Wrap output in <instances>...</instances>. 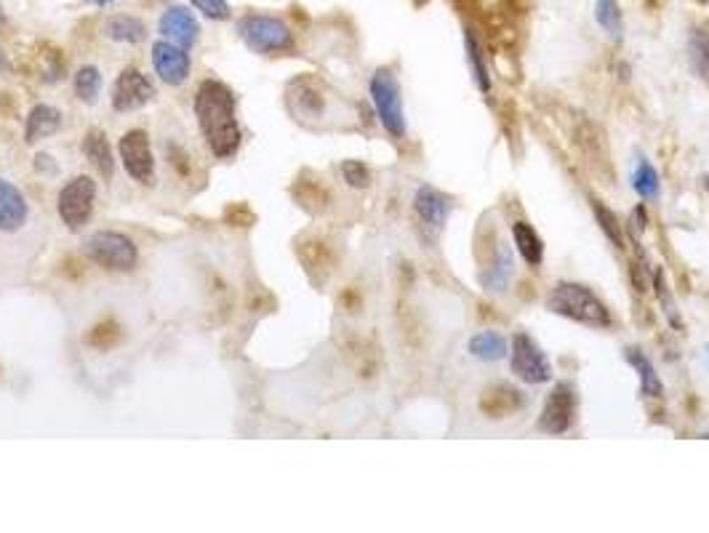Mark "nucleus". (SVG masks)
Masks as SVG:
<instances>
[{
  "instance_id": "obj_1",
  "label": "nucleus",
  "mask_w": 709,
  "mask_h": 533,
  "mask_svg": "<svg viewBox=\"0 0 709 533\" xmlns=\"http://www.w3.org/2000/svg\"><path fill=\"white\" fill-rule=\"evenodd\" d=\"M195 115L211 152L216 158H230L240 144L232 88L224 86L222 80H203L195 94Z\"/></svg>"
},
{
  "instance_id": "obj_2",
  "label": "nucleus",
  "mask_w": 709,
  "mask_h": 533,
  "mask_svg": "<svg viewBox=\"0 0 709 533\" xmlns=\"http://www.w3.org/2000/svg\"><path fill=\"white\" fill-rule=\"evenodd\" d=\"M547 310L587 328H611L614 318L606 302L582 283H558L547 296Z\"/></svg>"
},
{
  "instance_id": "obj_3",
  "label": "nucleus",
  "mask_w": 709,
  "mask_h": 533,
  "mask_svg": "<svg viewBox=\"0 0 709 533\" xmlns=\"http://www.w3.org/2000/svg\"><path fill=\"white\" fill-rule=\"evenodd\" d=\"M368 91H371V102H374L376 115L382 120L384 131L395 136V139H403L406 136V110H403L398 75L390 67H379L371 75Z\"/></svg>"
},
{
  "instance_id": "obj_4",
  "label": "nucleus",
  "mask_w": 709,
  "mask_h": 533,
  "mask_svg": "<svg viewBox=\"0 0 709 533\" xmlns=\"http://www.w3.org/2000/svg\"><path fill=\"white\" fill-rule=\"evenodd\" d=\"M240 38L246 40L248 48L259 54H280L294 48V32L283 19L264 14H246L238 22Z\"/></svg>"
},
{
  "instance_id": "obj_5",
  "label": "nucleus",
  "mask_w": 709,
  "mask_h": 533,
  "mask_svg": "<svg viewBox=\"0 0 709 533\" xmlns=\"http://www.w3.org/2000/svg\"><path fill=\"white\" fill-rule=\"evenodd\" d=\"M510 366L512 374L526 384H547L552 379L550 358L544 355V350L539 347L534 336L523 334V331L512 336Z\"/></svg>"
},
{
  "instance_id": "obj_6",
  "label": "nucleus",
  "mask_w": 709,
  "mask_h": 533,
  "mask_svg": "<svg viewBox=\"0 0 709 533\" xmlns=\"http://www.w3.org/2000/svg\"><path fill=\"white\" fill-rule=\"evenodd\" d=\"M88 256L91 262H96L104 270H115V272H126L134 270L136 262H139V251H136V243L123 232H96L94 238L88 240Z\"/></svg>"
},
{
  "instance_id": "obj_7",
  "label": "nucleus",
  "mask_w": 709,
  "mask_h": 533,
  "mask_svg": "<svg viewBox=\"0 0 709 533\" xmlns=\"http://www.w3.org/2000/svg\"><path fill=\"white\" fill-rule=\"evenodd\" d=\"M576 408H579V395L571 382H560L552 387L550 398L544 403L536 430L542 435H566L576 422Z\"/></svg>"
},
{
  "instance_id": "obj_8",
  "label": "nucleus",
  "mask_w": 709,
  "mask_h": 533,
  "mask_svg": "<svg viewBox=\"0 0 709 533\" xmlns=\"http://www.w3.org/2000/svg\"><path fill=\"white\" fill-rule=\"evenodd\" d=\"M96 200V182L91 176H75L72 182H67L59 192V203L56 211L62 216V222L70 230H80L83 224L94 214Z\"/></svg>"
},
{
  "instance_id": "obj_9",
  "label": "nucleus",
  "mask_w": 709,
  "mask_h": 533,
  "mask_svg": "<svg viewBox=\"0 0 709 533\" xmlns=\"http://www.w3.org/2000/svg\"><path fill=\"white\" fill-rule=\"evenodd\" d=\"M118 152L120 160H123V168H126V174L131 179H136L139 184H152V179H155V158H152L150 136L134 128V131L120 136Z\"/></svg>"
},
{
  "instance_id": "obj_10",
  "label": "nucleus",
  "mask_w": 709,
  "mask_h": 533,
  "mask_svg": "<svg viewBox=\"0 0 709 533\" xmlns=\"http://www.w3.org/2000/svg\"><path fill=\"white\" fill-rule=\"evenodd\" d=\"M454 211V200L446 192L435 190L430 184H422L414 195V214L416 222L427 235H438L446 227L448 216Z\"/></svg>"
},
{
  "instance_id": "obj_11",
  "label": "nucleus",
  "mask_w": 709,
  "mask_h": 533,
  "mask_svg": "<svg viewBox=\"0 0 709 533\" xmlns=\"http://www.w3.org/2000/svg\"><path fill=\"white\" fill-rule=\"evenodd\" d=\"M155 99V86H152L147 75H142L134 67H126L115 80L112 88V107L115 112H134L142 110L144 104Z\"/></svg>"
},
{
  "instance_id": "obj_12",
  "label": "nucleus",
  "mask_w": 709,
  "mask_h": 533,
  "mask_svg": "<svg viewBox=\"0 0 709 533\" xmlns=\"http://www.w3.org/2000/svg\"><path fill=\"white\" fill-rule=\"evenodd\" d=\"M152 67L168 86H182L190 75V54L171 40H158L152 46Z\"/></svg>"
},
{
  "instance_id": "obj_13",
  "label": "nucleus",
  "mask_w": 709,
  "mask_h": 533,
  "mask_svg": "<svg viewBox=\"0 0 709 533\" xmlns=\"http://www.w3.org/2000/svg\"><path fill=\"white\" fill-rule=\"evenodd\" d=\"M160 35L171 40V43H176V46L190 48L195 46V40H198L200 24L198 19L192 16V11H187V8L182 6H171L160 16Z\"/></svg>"
},
{
  "instance_id": "obj_14",
  "label": "nucleus",
  "mask_w": 709,
  "mask_h": 533,
  "mask_svg": "<svg viewBox=\"0 0 709 533\" xmlns=\"http://www.w3.org/2000/svg\"><path fill=\"white\" fill-rule=\"evenodd\" d=\"M288 102H291V110L299 118H320L323 110H326V96H323V88L320 83H315L312 78H296L291 80L288 86Z\"/></svg>"
},
{
  "instance_id": "obj_15",
  "label": "nucleus",
  "mask_w": 709,
  "mask_h": 533,
  "mask_svg": "<svg viewBox=\"0 0 709 533\" xmlns=\"http://www.w3.org/2000/svg\"><path fill=\"white\" fill-rule=\"evenodd\" d=\"M512 275H515V262H512L510 248L499 243L491 262L478 272V283L486 294H504L510 288Z\"/></svg>"
},
{
  "instance_id": "obj_16",
  "label": "nucleus",
  "mask_w": 709,
  "mask_h": 533,
  "mask_svg": "<svg viewBox=\"0 0 709 533\" xmlns=\"http://www.w3.org/2000/svg\"><path fill=\"white\" fill-rule=\"evenodd\" d=\"M523 406H526L523 392L510 387V384H491L480 395V411L488 419H507V416H512Z\"/></svg>"
},
{
  "instance_id": "obj_17",
  "label": "nucleus",
  "mask_w": 709,
  "mask_h": 533,
  "mask_svg": "<svg viewBox=\"0 0 709 533\" xmlns=\"http://www.w3.org/2000/svg\"><path fill=\"white\" fill-rule=\"evenodd\" d=\"M27 214H30V208H27V200L19 192V187L0 179V232H16L19 227H24Z\"/></svg>"
},
{
  "instance_id": "obj_18",
  "label": "nucleus",
  "mask_w": 709,
  "mask_h": 533,
  "mask_svg": "<svg viewBox=\"0 0 709 533\" xmlns=\"http://www.w3.org/2000/svg\"><path fill=\"white\" fill-rule=\"evenodd\" d=\"M624 360L638 371L640 395H643V398H662L664 384L662 379H659V374H656L654 363H651V358H648L646 352L638 350V347H627V350H624Z\"/></svg>"
},
{
  "instance_id": "obj_19",
  "label": "nucleus",
  "mask_w": 709,
  "mask_h": 533,
  "mask_svg": "<svg viewBox=\"0 0 709 533\" xmlns=\"http://www.w3.org/2000/svg\"><path fill=\"white\" fill-rule=\"evenodd\" d=\"M512 240H515L520 259H523L531 270H539L544 262V240L539 238V232H536L531 224L520 219V222L512 224Z\"/></svg>"
},
{
  "instance_id": "obj_20",
  "label": "nucleus",
  "mask_w": 709,
  "mask_h": 533,
  "mask_svg": "<svg viewBox=\"0 0 709 533\" xmlns=\"http://www.w3.org/2000/svg\"><path fill=\"white\" fill-rule=\"evenodd\" d=\"M62 128V112L54 110L51 104H38L32 107V112L27 115V128H24V142L35 144L38 139L56 134Z\"/></svg>"
},
{
  "instance_id": "obj_21",
  "label": "nucleus",
  "mask_w": 709,
  "mask_h": 533,
  "mask_svg": "<svg viewBox=\"0 0 709 533\" xmlns=\"http://www.w3.org/2000/svg\"><path fill=\"white\" fill-rule=\"evenodd\" d=\"M472 358L483 360V363H496L510 355V344L499 331H480L467 342Z\"/></svg>"
},
{
  "instance_id": "obj_22",
  "label": "nucleus",
  "mask_w": 709,
  "mask_h": 533,
  "mask_svg": "<svg viewBox=\"0 0 709 533\" xmlns=\"http://www.w3.org/2000/svg\"><path fill=\"white\" fill-rule=\"evenodd\" d=\"M464 51H467V62H470V72L475 86L483 91V94H491V70H488L486 56H483V46H480V38L475 35V30H464Z\"/></svg>"
},
{
  "instance_id": "obj_23",
  "label": "nucleus",
  "mask_w": 709,
  "mask_h": 533,
  "mask_svg": "<svg viewBox=\"0 0 709 533\" xmlns=\"http://www.w3.org/2000/svg\"><path fill=\"white\" fill-rule=\"evenodd\" d=\"M83 155L91 160V166L104 176V179H112V171H115V160H112V150L107 144V136L104 131H88L86 139H83Z\"/></svg>"
},
{
  "instance_id": "obj_24",
  "label": "nucleus",
  "mask_w": 709,
  "mask_h": 533,
  "mask_svg": "<svg viewBox=\"0 0 709 533\" xmlns=\"http://www.w3.org/2000/svg\"><path fill=\"white\" fill-rule=\"evenodd\" d=\"M632 190L638 192L640 200H656L662 195V179L654 163L648 158H638L635 168H632Z\"/></svg>"
},
{
  "instance_id": "obj_25",
  "label": "nucleus",
  "mask_w": 709,
  "mask_h": 533,
  "mask_svg": "<svg viewBox=\"0 0 709 533\" xmlns=\"http://www.w3.org/2000/svg\"><path fill=\"white\" fill-rule=\"evenodd\" d=\"M688 64L696 78L709 86V32L702 27H694L688 35Z\"/></svg>"
},
{
  "instance_id": "obj_26",
  "label": "nucleus",
  "mask_w": 709,
  "mask_h": 533,
  "mask_svg": "<svg viewBox=\"0 0 709 533\" xmlns=\"http://www.w3.org/2000/svg\"><path fill=\"white\" fill-rule=\"evenodd\" d=\"M120 342H123V326L115 318H102L96 326L88 328L86 344L91 350L107 352L112 347H118Z\"/></svg>"
},
{
  "instance_id": "obj_27",
  "label": "nucleus",
  "mask_w": 709,
  "mask_h": 533,
  "mask_svg": "<svg viewBox=\"0 0 709 533\" xmlns=\"http://www.w3.org/2000/svg\"><path fill=\"white\" fill-rule=\"evenodd\" d=\"M104 32H107L112 40H120V43H139V40H144V35H147V27H144L142 19H136V16L118 14L107 22Z\"/></svg>"
},
{
  "instance_id": "obj_28",
  "label": "nucleus",
  "mask_w": 709,
  "mask_h": 533,
  "mask_svg": "<svg viewBox=\"0 0 709 533\" xmlns=\"http://www.w3.org/2000/svg\"><path fill=\"white\" fill-rule=\"evenodd\" d=\"M595 19H598L600 30L606 32L608 38L622 40L624 22L619 0H595Z\"/></svg>"
},
{
  "instance_id": "obj_29",
  "label": "nucleus",
  "mask_w": 709,
  "mask_h": 533,
  "mask_svg": "<svg viewBox=\"0 0 709 533\" xmlns=\"http://www.w3.org/2000/svg\"><path fill=\"white\" fill-rule=\"evenodd\" d=\"M592 211H595V219H598L603 235H606V238L611 240V243H614L619 251H624V246H627V238H624V224L619 222V216H616L608 206H603L600 200H592Z\"/></svg>"
},
{
  "instance_id": "obj_30",
  "label": "nucleus",
  "mask_w": 709,
  "mask_h": 533,
  "mask_svg": "<svg viewBox=\"0 0 709 533\" xmlns=\"http://www.w3.org/2000/svg\"><path fill=\"white\" fill-rule=\"evenodd\" d=\"M651 286H654L656 296H659V302H662L664 318H667V323H670V326L675 328V331H683V318H680L678 304H675V299H672L670 286L664 283V272L662 270H654V280H651Z\"/></svg>"
},
{
  "instance_id": "obj_31",
  "label": "nucleus",
  "mask_w": 709,
  "mask_h": 533,
  "mask_svg": "<svg viewBox=\"0 0 709 533\" xmlns=\"http://www.w3.org/2000/svg\"><path fill=\"white\" fill-rule=\"evenodd\" d=\"M99 91H102V75H99V70L96 67L78 70V75H75V96H78L80 102L94 104Z\"/></svg>"
},
{
  "instance_id": "obj_32",
  "label": "nucleus",
  "mask_w": 709,
  "mask_h": 533,
  "mask_svg": "<svg viewBox=\"0 0 709 533\" xmlns=\"http://www.w3.org/2000/svg\"><path fill=\"white\" fill-rule=\"evenodd\" d=\"M294 198L299 200V203H302L304 208H310V211H320V208H326L328 195L323 190H320L318 184L296 182L294 184Z\"/></svg>"
},
{
  "instance_id": "obj_33",
  "label": "nucleus",
  "mask_w": 709,
  "mask_h": 533,
  "mask_svg": "<svg viewBox=\"0 0 709 533\" xmlns=\"http://www.w3.org/2000/svg\"><path fill=\"white\" fill-rule=\"evenodd\" d=\"M342 176L344 182L355 187V190H366L368 184H371V171H368L366 163H360V160H344Z\"/></svg>"
},
{
  "instance_id": "obj_34",
  "label": "nucleus",
  "mask_w": 709,
  "mask_h": 533,
  "mask_svg": "<svg viewBox=\"0 0 709 533\" xmlns=\"http://www.w3.org/2000/svg\"><path fill=\"white\" fill-rule=\"evenodd\" d=\"M190 3L208 19H216V22L230 19V3L227 0H190Z\"/></svg>"
},
{
  "instance_id": "obj_35",
  "label": "nucleus",
  "mask_w": 709,
  "mask_h": 533,
  "mask_svg": "<svg viewBox=\"0 0 709 533\" xmlns=\"http://www.w3.org/2000/svg\"><path fill=\"white\" fill-rule=\"evenodd\" d=\"M224 219H227L230 224H235V227H251V224L256 222L254 211H251L246 203H232V206H227Z\"/></svg>"
},
{
  "instance_id": "obj_36",
  "label": "nucleus",
  "mask_w": 709,
  "mask_h": 533,
  "mask_svg": "<svg viewBox=\"0 0 709 533\" xmlns=\"http://www.w3.org/2000/svg\"><path fill=\"white\" fill-rule=\"evenodd\" d=\"M630 224H632V235H635V238H638L640 232L648 227V214H646V206H643V203H640V206L632 211Z\"/></svg>"
},
{
  "instance_id": "obj_37",
  "label": "nucleus",
  "mask_w": 709,
  "mask_h": 533,
  "mask_svg": "<svg viewBox=\"0 0 709 533\" xmlns=\"http://www.w3.org/2000/svg\"><path fill=\"white\" fill-rule=\"evenodd\" d=\"M8 64H6V56H3V48H0V70H6Z\"/></svg>"
},
{
  "instance_id": "obj_38",
  "label": "nucleus",
  "mask_w": 709,
  "mask_h": 533,
  "mask_svg": "<svg viewBox=\"0 0 709 533\" xmlns=\"http://www.w3.org/2000/svg\"><path fill=\"white\" fill-rule=\"evenodd\" d=\"M94 3H102V6H107V3H112V0H94Z\"/></svg>"
}]
</instances>
